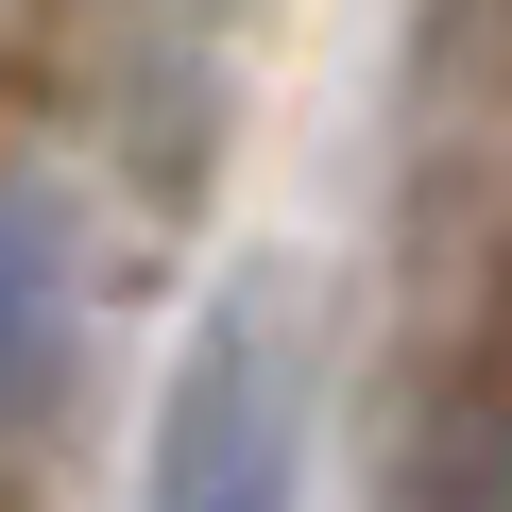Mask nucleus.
Segmentation results:
<instances>
[{
	"label": "nucleus",
	"mask_w": 512,
	"mask_h": 512,
	"mask_svg": "<svg viewBox=\"0 0 512 512\" xmlns=\"http://www.w3.org/2000/svg\"><path fill=\"white\" fill-rule=\"evenodd\" d=\"M137 512H308V342L274 291H222L154 393Z\"/></svg>",
	"instance_id": "f257e3e1"
},
{
	"label": "nucleus",
	"mask_w": 512,
	"mask_h": 512,
	"mask_svg": "<svg viewBox=\"0 0 512 512\" xmlns=\"http://www.w3.org/2000/svg\"><path fill=\"white\" fill-rule=\"evenodd\" d=\"M69 376H86V188L35 137H0V444L52 427Z\"/></svg>",
	"instance_id": "f03ea898"
},
{
	"label": "nucleus",
	"mask_w": 512,
	"mask_h": 512,
	"mask_svg": "<svg viewBox=\"0 0 512 512\" xmlns=\"http://www.w3.org/2000/svg\"><path fill=\"white\" fill-rule=\"evenodd\" d=\"M393 512H512V274H495V308H478V342L427 376V410H410V478H393Z\"/></svg>",
	"instance_id": "7ed1b4c3"
}]
</instances>
